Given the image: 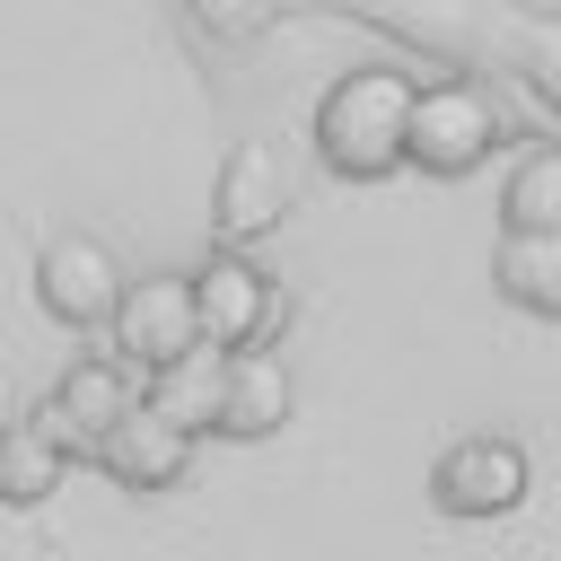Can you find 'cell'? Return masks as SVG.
I'll list each match as a JSON object with an SVG mask.
<instances>
[{"instance_id":"cell-1","label":"cell","mask_w":561,"mask_h":561,"mask_svg":"<svg viewBox=\"0 0 561 561\" xmlns=\"http://www.w3.org/2000/svg\"><path fill=\"white\" fill-rule=\"evenodd\" d=\"M412 70L394 61H368V70H342L324 96H316V158L351 184H377L403 167V131H412Z\"/></svg>"},{"instance_id":"cell-2","label":"cell","mask_w":561,"mask_h":561,"mask_svg":"<svg viewBox=\"0 0 561 561\" xmlns=\"http://www.w3.org/2000/svg\"><path fill=\"white\" fill-rule=\"evenodd\" d=\"M500 149V105H491V88H473V79H430V88H412V131H403V167H421V175H473L482 158Z\"/></svg>"},{"instance_id":"cell-3","label":"cell","mask_w":561,"mask_h":561,"mask_svg":"<svg viewBox=\"0 0 561 561\" xmlns=\"http://www.w3.org/2000/svg\"><path fill=\"white\" fill-rule=\"evenodd\" d=\"M123 289H131V272H123V254H114L105 237H88V228L44 237V254H35V298H44L53 324H70V333L114 324Z\"/></svg>"},{"instance_id":"cell-4","label":"cell","mask_w":561,"mask_h":561,"mask_svg":"<svg viewBox=\"0 0 561 561\" xmlns=\"http://www.w3.org/2000/svg\"><path fill=\"white\" fill-rule=\"evenodd\" d=\"M114 359L123 368H140V377H158V368H175L184 351H202V324H193V272H140L131 289H123V307H114Z\"/></svg>"},{"instance_id":"cell-5","label":"cell","mask_w":561,"mask_h":561,"mask_svg":"<svg viewBox=\"0 0 561 561\" xmlns=\"http://www.w3.org/2000/svg\"><path fill=\"white\" fill-rule=\"evenodd\" d=\"M526 447L517 438H500V430H465V438H447L438 447V465H430V500L447 508V517H508L517 500H526Z\"/></svg>"},{"instance_id":"cell-6","label":"cell","mask_w":561,"mask_h":561,"mask_svg":"<svg viewBox=\"0 0 561 561\" xmlns=\"http://www.w3.org/2000/svg\"><path fill=\"white\" fill-rule=\"evenodd\" d=\"M289 193H298V184H289V158H280L272 140H237V149L219 158V175H210V237H219V254L272 237L280 210H289Z\"/></svg>"},{"instance_id":"cell-7","label":"cell","mask_w":561,"mask_h":561,"mask_svg":"<svg viewBox=\"0 0 561 561\" xmlns=\"http://www.w3.org/2000/svg\"><path fill=\"white\" fill-rule=\"evenodd\" d=\"M193 324H202V351H254L272 333V280L245 263V254H210L193 272Z\"/></svg>"},{"instance_id":"cell-8","label":"cell","mask_w":561,"mask_h":561,"mask_svg":"<svg viewBox=\"0 0 561 561\" xmlns=\"http://www.w3.org/2000/svg\"><path fill=\"white\" fill-rule=\"evenodd\" d=\"M140 394H149V386H140V368H123L114 351H88V359H70V368H61V386H53L44 421H53L79 456H96V438H105Z\"/></svg>"},{"instance_id":"cell-9","label":"cell","mask_w":561,"mask_h":561,"mask_svg":"<svg viewBox=\"0 0 561 561\" xmlns=\"http://www.w3.org/2000/svg\"><path fill=\"white\" fill-rule=\"evenodd\" d=\"M96 465H105L123 491H175V482H184V465H193V430H175V421L140 394V403L96 438Z\"/></svg>"},{"instance_id":"cell-10","label":"cell","mask_w":561,"mask_h":561,"mask_svg":"<svg viewBox=\"0 0 561 561\" xmlns=\"http://www.w3.org/2000/svg\"><path fill=\"white\" fill-rule=\"evenodd\" d=\"M289 421V368H280V351H228V386H219V438H272Z\"/></svg>"},{"instance_id":"cell-11","label":"cell","mask_w":561,"mask_h":561,"mask_svg":"<svg viewBox=\"0 0 561 561\" xmlns=\"http://www.w3.org/2000/svg\"><path fill=\"white\" fill-rule=\"evenodd\" d=\"M70 465H79V447L44 421V403H35L26 421H9V430H0V500H9V508H44V500L61 491V473H70Z\"/></svg>"},{"instance_id":"cell-12","label":"cell","mask_w":561,"mask_h":561,"mask_svg":"<svg viewBox=\"0 0 561 561\" xmlns=\"http://www.w3.org/2000/svg\"><path fill=\"white\" fill-rule=\"evenodd\" d=\"M491 289L526 316H561V237H500L491 245Z\"/></svg>"},{"instance_id":"cell-13","label":"cell","mask_w":561,"mask_h":561,"mask_svg":"<svg viewBox=\"0 0 561 561\" xmlns=\"http://www.w3.org/2000/svg\"><path fill=\"white\" fill-rule=\"evenodd\" d=\"M500 237H561V149H526L500 184Z\"/></svg>"},{"instance_id":"cell-14","label":"cell","mask_w":561,"mask_h":561,"mask_svg":"<svg viewBox=\"0 0 561 561\" xmlns=\"http://www.w3.org/2000/svg\"><path fill=\"white\" fill-rule=\"evenodd\" d=\"M219 386H228V359H219V351H184L175 368H158V377H149V403H158L175 430H193V438H202V430L219 421Z\"/></svg>"}]
</instances>
